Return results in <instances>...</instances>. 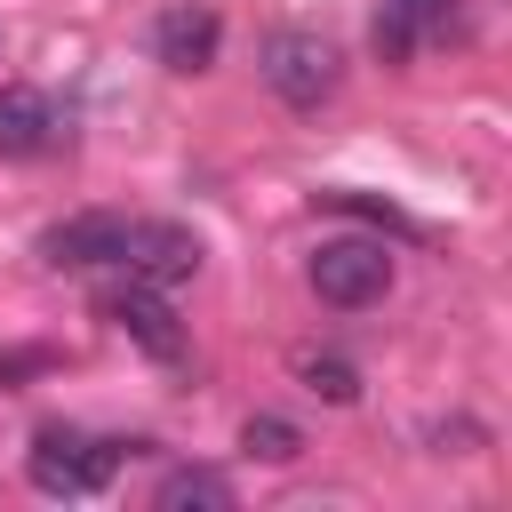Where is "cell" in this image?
I'll list each match as a JSON object with an SVG mask.
<instances>
[{"label": "cell", "mask_w": 512, "mask_h": 512, "mask_svg": "<svg viewBox=\"0 0 512 512\" xmlns=\"http://www.w3.org/2000/svg\"><path fill=\"white\" fill-rule=\"evenodd\" d=\"M256 72H264V88H272L288 112H320V104L344 88V56H336V40H320V32H272L264 56H256Z\"/></svg>", "instance_id": "obj_1"}, {"label": "cell", "mask_w": 512, "mask_h": 512, "mask_svg": "<svg viewBox=\"0 0 512 512\" xmlns=\"http://www.w3.org/2000/svg\"><path fill=\"white\" fill-rule=\"evenodd\" d=\"M24 472H32L40 496H96L120 472V440H96V432H72V424H40Z\"/></svg>", "instance_id": "obj_2"}, {"label": "cell", "mask_w": 512, "mask_h": 512, "mask_svg": "<svg viewBox=\"0 0 512 512\" xmlns=\"http://www.w3.org/2000/svg\"><path fill=\"white\" fill-rule=\"evenodd\" d=\"M304 280H312V296H320V304L360 312V304H376V296L392 288V248H384V240H368V232L320 240V248H312V264H304Z\"/></svg>", "instance_id": "obj_3"}, {"label": "cell", "mask_w": 512, "mask_h": 512, "mask_svg": "<svg viewBox=\"0 0 512 512\" xmlns=\"http://www.w3.org/2000/svg\"><path fill=\"white\" fill-rule=\"evenodd\" d=\"M96 312L128 336V344H144L152 360H184V320H176V304L152 288V280H128V288H104L96 296Z\"/></svg>", "instance_id": "obj_4"}, {"label": "cell", "mask_w": 512, "mask_h": 512, "mask_svg": "<svg viewBox=\"0 0 512 512\" xmlns=\"http://www.w3.org/2000/svg\"><path fill=\"white\" fill-rule=\"evenodd\" d=\"M200 232H184V224H128V240H120V264H128V280H152V288H176V280H192L200 272Z\"/></svg>", "instance_id": "obj_5"}, {"label": "cell", "mask_w": 512, "mask_h": 512, "mask_svg": "<svg viewBox=\"0 0 512 512\" xmlns=\"http://www.w3.org/2000/svg\"><path fill=\"white\" fill-rule=\"evenodd\" d=\"M120 240H128V224L104 216V208H88V216L48 224V232H40V256H48L56 272H96V264H120Z\"/></svg>", "instance_id": "obj_6"}, {"label": "cell", "mask_w": 512, "mask_h": 512, "mask_svg": "<svg viewBox=\"0 0 512 512\" xmlns=\"http://www.w3.org/2000/svg\"><path fill=\"white\" fill-rule=\"evenodd\" d=\"M216 40H224V24H216V8H200V0H176V8H160V24H152V56H160L168 72H208V64H216Z\"/></svg>", "instance_id": "obj_7"}, {"label": "cell", "mask_w": 512, "mask_h": 512, "mask_svg": "<svg viewBox=\"0 0 512 512\" xmlns=\"http://www.w3.org/2000/svg\"><path fill=\"white\" fill-rule=\"evenodd\" d=\"M56 136V112H48V96L40 88H0V160H32L40 144Z\"/></svg>", "instance_id": "obj_8"}, {"label": "cell", "mask_w": 512, "mask_h": 512, "mask_svg": "<svg viewBox=\"0 0 512 512\" xmlns=\"http://www.w3.org/2000/svg\"><path fill=\"white\" fill-rule=\"evenodd\" d=\"M152 504H160V512H192V504H200V512H232V480L184 464V472H168V480L152 488Z\"/></svg>", "instance_id": "obj_9"}, {"label": "cell", "mask_w": 512, "mask_h": 512, "mask_svg": "<svg viewBox=\"0 0 512 512\" xmlns=\"http://www.w3.org/2000/svg\"><path fill=\"white\" fill-rule=\"evenodd\" d=\"M288 368H296V384H304L312 400H328V408H352V400H360V368L336 360V352H296Z\"/></svg>", "instance_id": "obj_10"}, {"label": "cell", "mask_w": 512, "mask_h": 512, "mask_svg": "<svg viewBox=\"0 0 512 512\" xmlns=\"http://www.w3.org/2000/svg\"><path fill=\"white\" fill-rule=\"evenodd\" d=\"M408 32H416V48L424 40H464V0H384Z\"/></svg>", "instance_id": "obj_11"}, {"label": "cell", "mask_w": 512, "mask_h": 512, "mask_svg": "<svg viewBox=\"0 0 512 512\" xmlns=\"http://www.w3.org/2000/svg\"><path fill=\"white\" fill-rule=\"evenodd\" d=\"M240 448H248L256 464H296V456H304V432H296L288 416H248V424H240Z\"/></svg>", "instance_id": "obj_12"}, {"label": "cell", "mask_w": 512, "mask_h": 512, "mask_svg": "<svg viewBox=\"0 0 512 512\" xmlns=\"http://www.w3.org/2000/svg\"><path fill=\"white\" fill-rule=\"evenodd\" d=\"M368 40H376V56H384V64H408V56H416V32H408V24L392 16V8H376V24H368Z\"/></svg>", "instance_id": "obj_13"}, {"label": "cell", "mask_w": 512, "mask_h": 512, "mask_svg": "<svg viewBox=\"0 0 512 512\" xmlns=\"http://www.w3.org/2000/svg\"><path fill=\"white\" fill-rule=\"evenodd\" d=\"M328 208H344V216H360V224H384V232H408V216L400 208H384V200H368V192H320Z\"/></svg>", "instance_id": "obj_14"}]
</instances>
